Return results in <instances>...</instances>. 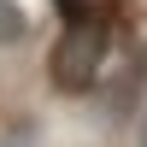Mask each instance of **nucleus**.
Masks as SVG:
<instances>
[{"mask_svg":"<svg viewBox=\"0 0 147 147\" xmlns=\"http://www.w3.org/2000/svg\"><path fill=\"white\" fill-rule=\"evenodd\" d=\"M106 6H112V0H59L65 18H71V12H106Z\"/></svg>","mask_w":147,"mask_h":147,"instance_id":"nucleus-3","label":"nucleus"},{"mask_svg":"<svg viewBox=\"0 0 147 147\" xmlns=\"http://www.w3.org/2000/svg\"><path fill=\"white\" fill-rule=\"evenodd\" d=\"M24 35H30V18H24L18 0H0V47H18Z\"/></svg>","mask_w":147,"mask_h":147,"instance_id":"nucleus-2","label":"nucleus"},{"mask_svg":"<svg viewBox=\"0 0 147 147\" xmlns=\"http://www.w3.org/2000/svg\"><path fill=\"white\" fill-rule=\"evenodd\" d=\"M106 41H112V24H106L100 12H71L65 35H59V47H53V88L82 94L100 77V65H106Z\"/></svg>","mask_w":147,"mask_h":147,"instance_id":"nucleus-1","label":"nucleus"}]
</instances>
